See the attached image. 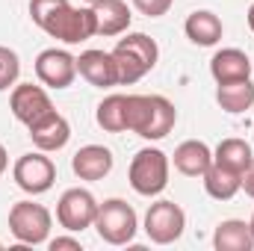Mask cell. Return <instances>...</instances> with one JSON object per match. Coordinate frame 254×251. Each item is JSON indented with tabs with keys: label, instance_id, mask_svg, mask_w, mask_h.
<instances>
[{
	"label": "cell",
	"instance_id": "15",
	"mask_svg": "<svg viewBox=\"0 0 254 251\" xmlns=\"http://www.w3.org/2000/svg\"><path fill=\"white\" fill-rule=\"evenodd\" d=\"M210 74L216 83H234V80H246L252 77V60L246 57V51L240 48H222L213 54L210 60Z\"/></svg>",
	"mask_w": 254,
	"mask_h": 251
},
{
	"label": "cell",
	"instance_id": "4",
	"mask_svg": "<svg viewBox=\"0 0 254 251\" xmlns=\"http://www.w3.org/2000/svg\"><path fill=\"white\" fill-rule=\"evenodd\" d=\"M98 237L110 246H127L133 243L136 237V228H139V216L136 210L122 201V198H110L104 204H98V216H95V225Z\"/></svg>",
	"mask_w": 254,
	"mask_h": 251
},
{
	"label": "cell",
	"instance_id": "21",
	"mask_svg": "<svg viewBox=\"0 0 254 251\" xmlns=\"http://www.w3.org/2000/svg\"><path fill=\"white\" fill-rule=\"evenodd\" d=\"M216 101L225 113H246L252 110L254 104V83L246 77V80H234V83H219L216 89Z\"/></svg>",
	"mask_w": 254,
	"mask_h": 251
},
{
	"label": "cell",
	"instance_id": "32",
	"mask_svg": "<svg viewBox=\"0 0 254 251\" xmlns=\"http://www.w3.org/2000/svg\"><path fill=\"white\" fill-rule=\"evenodd\" d=\"M0 249H3V246H0Z\"/></svg>",
	"mask_w": 254,
	"mask_h": 251
},
{
	"label": "cell",
	"instance_id": "19",
	"mask_svg": "<svg viewBox=\"0 0 254 251\" xmlns=\"http://www.w3.org/2000/svg\"><path fill=\"white\" fill-rule=\"evenodd\" d=\"M204 189L210 198L216 201H231L240 189H243V175L234 172V169H225L219 163H213L207 172H204Z\"/></svg>",
	"mask_w": 254,
	"mask_h": 251
},
{
	"label": "cell",
	"instance_id": "16",
	"mask_svg": "<svg viewBox=\"0 0 254 251\" xmlns=\"http://www.w3.org/2000/svg\"><path fill=\"white\" fill-rule=\"evenodd\" d=\"M175 169L187 178H204V172L213 166V151L201 139H187L175 148Z\"/></svg>",
	"mask_w": 254,
	"mask_h": 251
},
{
	"label": "cell",
	"instance_id": "29",
	"mask_svg": "<svg viewBox=\"0 0 254 251\" xmlns=\"http://www.w3.org/2000/svg\"><path fill=\"white\" fill-rule=\"evenodd\" d=\"M246 18H249V27H252V33H254V3L249 6V15H246Z\"/></svg>",
	"mask_w": 254,
	"mask_h": 251
},
{
	"label": "cell",
	"instance_id": "11",
	"mask_svg": "<svg viewBox=\"0 0 254 251\" xmlns=\"http://www.w3.org/2000/svg\"><path fill=\"white\" fill-rule=\"evenodd\" d=\"M9 110L12 116L21 122V125H36L42 116H48L54 110L51 104V95L42 89V86H33V83H21L12 89V98H9Z\"/></svg>",
	"mask_w": 254,
	"mask_h": 251
},
{
	"label": "cell",
	"instance_id": "18",
	"mask_svg": "<svg viewBox=\"0 0 254 251\" xmlns=\"http://www.w3.org/2000/svg\"><path fill=\"white\" fill-rule=\"evenodd\" d=\"M95 9V27L98 36H122L130 27V9L125 0H101L92 6Z\"/></svg>",
	"mask_w": 254,
	"mask_h": 251
},
{
	"label": "cell",
	"instance_id": "24",
	"mask_svg": "<svg viewBox=\"0 0 254 251\" xmlns=\"http://www.w3.org/2000/svg\"><path fill=\"white\" fill-rule=\"evenodd\" d=\"M18 74H21V60H18V54H15L12 48H3V45H0V92H6L9 86H15Z\"/></svg>",
	"mask_w": 254,
	"mask_h": 251
},
{
	"label": "cell",
	"instance_id": "9",
	"mask_svg": "<svg viewBox=\"0 0 254 251\" xmlns=\"http://www.w3.org/2000/svg\"><path fill=\"white\" fill-rule=\"evenodd\" d=\"M95 216H98V201L89 189H65L60 204H57V222L63 225L65 231L71 234H80L86 228L95 225Z\"/></svg>",
	"mask_w": 254,
	"mask_h": 251
},
{
	"label": "cell",
	"instance_id": "7",
	"mask_svg": "<svg viewBox=\"0 0 254 251\" xmlns=\"http://www.w3.org/2000/svg\"><path fill=\"white\" fill-rule=\"evenodd\" d=\"M187 228V213L175 201H154L145 213V234L157 246H169L184 237Z\"/></svg>",
	"mask_w": 254,
	"mask_h": 251
},
{
	"label": "cell",
	"instance_id": "26",
	"mask_svg": "<svg viewBox=\"0 0 254 251\" xmlns=\"http://www.w3.org/2000/svg\"><path fill=\"white\" fill-rule=\"evenodd\" d=\"M63 249L80 251V240H74V237H57V240H51V251H63Z\"/></svg>",
	"mask_w": 254,
	"mask_h": 251
},
{
	"label": "cell",
	"instance_id": "23",
	"mask_svg": "<svg viewBox=\"0 0 254 251\" xmlns=\"http://www.w3.org/2000/svg\"><path fill=\"white\" fill-rule=\"evenodd\" d=\"M95 122H98V127H104L107 133L127 130V95H107L98 104Z\"/></svg>",
	"mask_w": 254,
	"mask_h": 251
},
{
	"label": "cell",
	"instance_id": "30",
	"mask_svg": "<svg viewBox=\"0 0 254 251\" xmlns=\"http://www.w3.org/2000/svg\"><path fill=\"white\" fill-rule=\"evenodd\" d=\"M249 228H252V237H254V216H252V222H249Z\"/></svg>",
	"mask_w": 254,
	"mask_h": 251
},
{
	"label": "cell",
	"instance_id": "25",
	"mask_svg": "<svg viewBox=\"0 0 254 251\" xmlns=\"http://www.w3.org/2000/svg\"><path fill=\"white\" fill-rule=\"evenodd\" d=\"M172 3H175V0H133V6H136L142 15H148V18L166 15V12L172 9Z\"/></svg>",
	"mask_w": 254,
	"mask_h": 251
},
{
	"label": "cell",
	"instance_id": "14",
	"mask_svg": "<svg viewBox=\"0 0 254 251\" xmlns=\"http://www.w3.org/2000/svg\"><path fill=\"white\" fill-rule=\"evenodd\" d=\"M71 169L80 181H104L113 172V151L104 145H83L71 157Z\"/></svg>",
	"mask_w": 254,
	"mask_h": 251
},
{
	"label": "cell",
	"instance_id": "2",
	"mask_svg": "<svg viewBox=\"0 0 254 251\" xmlns=\"http://www.w3.org/2000/svg\"><path fill=\"white\" fill-rule=\"evenodd\" d=\"M178 122V110L163 95H127V130L142 139H163Z\"/></svg>",
	"mask_w": 254,
	"mask_h": 251
},
{
	"label": "cell",
	"instance_id": "6",
	"mask_svg": "<svg viewBox=\"0 0 254 251\" xmlns=\"http://www.w3.org/2000/svg\"><path fill=\"white\" fill-rule=\"evenodd\" d=\"M127 181H130V187L136 189L139 195H145V198L160 195L163 189L169 187V157L160 148H142L133 157V163H130Z\"/></svg>",
	"mask_w": 254,
	"mask_h": 251
},
{
	"label": "cell",
	"instance_id": "3",
	"mask_svg": "<svg viewBox=\"0 0 254 251\" xmlns=\"http://www.w3.org/2000/svg\"><path fill=\"white\" fill-rule=\"evenodd\" d=\"M113 60H116V71H119V83L130 86V83H139L157 65L160 48L145 33H127L125 39H119V45L113 48Z\"/></svg>",
	"mask_w": 254,
	"mask_h": 251
},
{
	"label": "cell",
	"instance_id": "28",
	"mask_svg": "<svg viewBox=\"0 0 254 251\" xmlns=\"http://www.w3.org/2000/svg\"><path fill=\"white\" fill-rule=\"evenodd\" d=\"M6 166H9V154H6V148L0 145V175L6 172Z\"/></svg>",
	"mask_w": 254,
	"mask_h": 251
},
{
	"label": "cell",
	"instance_id": "5",
	"mask_svg": "<svg viewBox=\"0 0 254 251\" xmlns=\"http://www.w3.org/2000/svg\"><path fill=\"white\" fill-rule=\"evenodd\" d=\"M51 210L36 201H18L9 210V231L21 246H42L51 237Z\"/></svg>",
	"mask_w": 254,
	"mask_h": 251
},
{
	"label": "cell",
	"instance_id": "13",
	"mask_svg": "<svg viewBox=\"0 0 254 251\" xmlns=\"http://www.w3.org/2000/svg\"><path fill=\"white\" fill-rule=\"evenodd\" d=\"M77 74L98 86V89H107V86H119V71H116V60L113 54L107 51H83L77 57Z\"/></svg>",
	"mask_w": 254,
	"mask_h": 251
},
{
	"label": "cell",
	"instance_id": "31",
	"mask_svg": "<svg viewBox=\"0 0 254 251\" xmlns=\"http://www.w3.org/2000/svg\"><path fill=\"white\" fill-rule=\"evenodd\" d=\"M86 3H89V6H95V3H101V0H86Z\"/></svg>",
	"mask_w": 254,
	"mask_h": 251
},
{
	"label": "cell",
	"instance_id": "17",
	"mask_svg": "<svg viewBox=\"0 0 254 251\" xmlns=\"http://www.w3.org/2000/svg\"><path fill=\"white\" fill-rule=\"evenodd\" d=\"M184 33H187V39H190L192 45H198V48H213V45L222 39L225 27H222V18L213 15L210 9H195L190 18H187V24H184Z\"/></svg>",
	"mask_w": 254,
	"mask_h": 251
},
{
	"label": "cell",
	"instance_id": "20",
	"mask_svg": "<svg viewBox=\"0 0 254 251\" xmlns=\"http://www.w3.org/2000/svg\"><path fill=\"white\" fill-rule=\"evenodd\" d=\"M213 246H216V251H252L254 249L252 228L240 219H228L216 228Z\"/></svg>",
	"mask_w": 254,
	"mask_h": 251
},
{
	"label": "cell",
	"instance_id": "8",
	"mask_svg": "<svg viewBox=\"0 0 254 251\" xmlns=\"http://www.w3.org/2000/svg\"><path fill=\"white\" fill-rule=\"evenodd\" d=\"M12 178L27 195H45L57 181V166L45 151H33V154H24L15 160Z\"/></svg>",
	"mask_w": 254,
	"mask_h": 251
},
{
	"label": "cell",
	"instance_id": "1",
	"mask_svg": "<svg viewBox=\"0 0 254 251\" xmlns=\"http://www.w3.org/2000/svg\"><path fill=\"white\" fill-rule=\"evenodd\" d=\"M30 18L36 27H42L48 36L60 39L65 45H80L98 36L92 6L74 9L68 0H30Z\"/></svg>",
	"mask_w": 254,
	"mask_h": 251
},
{
	"label": "cell",
	"instance_id": "22",
	"mask_svg": "<svg viewBox=\"0 0 254 251\" xmlns=\"http://www.w3.org/2000/svg\"><path fill=\"white\" fill-rule=\"evenodd\" d=\"M252 145L246 142V139H222L219 145H216V151H213V163H219V166H225V169H234V172H246L249 166H252Z\"/></svg>",
	"mask_w": 254,
	"mask_h": 251
},
{
	"label": "cell",
	"instance_id": "12",
	"mask_svg": "<svg viewBox=\"0 0 254 251\" xmlns=\"http://www.w3.org/2000/svg\"><path fill=\"white\" fill-rule=\"evenodd\" d=\"M30 139L39 151L51 154V151H63L71 139V125L68 119L60 116L57 110H51L48 116H42L36 125H30Z\"/></svg>",
	"mask_w": 254,
	"mask_h": 251
},
{
	"label": "cell",
	"instance_id": "27",
	"mask_svg": "<svg viewBox=\"0 0 254 251\" xmlns=\"http://www.w3.org/2000/svg\"><path fill=\"white\" fill-rule=\"evenodd\" d=\"M243 189H246V195L254 198V160H252V166L243 172Z\"/></svg>",
	"mask_w": 254,
	"mask_h": 251
},
{
	"label": "cell",
	"instance_id": "10",
	"mask_svg": "<svg viewBox=\"0 0 254 251\" xmlns=\"http://www.w3.org/2000/svg\"><path fill=\"white\" fill-rule=\"evenodd\" d=\"M36 77L48 89H68L77 77V57L60 48H48L36 57Z\"/></svg>",
	"mask_w": 254,
	"mask_h": 251
}]
</instances>
